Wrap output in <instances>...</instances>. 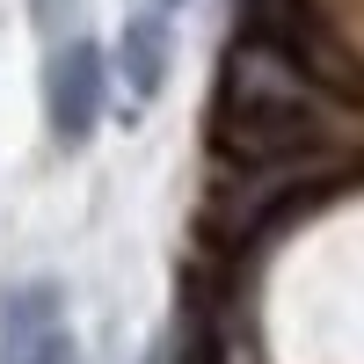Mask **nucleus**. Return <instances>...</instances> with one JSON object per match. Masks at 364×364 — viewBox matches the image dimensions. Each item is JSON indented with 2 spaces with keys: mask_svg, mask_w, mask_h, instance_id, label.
I'll use <instances>...</instances> for the list:
<instances>
[{
  "mask_svg": "<svg viewBox=\"0 0 364 364\" xmlns=\"http://www.w3.org/2000/svg\"><path fill=\"white\" fill-rule=\"evenodd\" d=\"M29 15H37V29H58L73 15V0H29Z\"/></svg>",
  "mask_w": 364,
  "mask_h": 364,
  "instance_id": "nucleus-6",
  "label": "nucleus"
},
{
  "mask_svg": "<svg viewBox=\"0 0 364 364\" xmlns=\"http://www.w3.org/2000/svg\"><path fill=\"white\" fill-rule=\"evenodd\" d=\"M321 139V109L277 44H240L226 58L219 102H211V146L233 161H291Z\"/></svg>",
  "mask_w": 364,
  "mask_h": 364,
  "instance_id": "nucleus-1",
  "label": "nucleus"
},
{
  "mask_svg": "<svg viewBox=\"0 0 364 364\" xmlns=\"http://www.w3.org/2000/svg\"><path fill=\"white\" fill-rule=\"evenodd\" d=\"M117 66H124L132 80V95H161V80H168V22L161 15H132L124 22V37H117Z\"/></svg>",
  "mask_w": 364,
  "mask_h": 364,
  "instance_id": "nucleus-3",
  "label": "nucleus"
},
{
  "mask_svg": "<svg viewBox=\"0 0 364 364\" xmlns=\"http://www.w3.org/2000/svg\"><path fill=\"white\" fill-rule=\"evenodd\" d=\"M154 8H182V0H154Z\"/></svg>",
  "mask_w": 364,
  "mask_h": 364,
  "instance_id": "nucleus-7",
  "label": "nucleus"
},
{
  "mask_svg": "<svg viewBox=\"0 0 364 364\" xmlns=\"http://www.w3.org/2000/svg\"><path fill=\"white\" fill-rule=\"evenodd\" d=\"M0 364H80V343L66 336V321H44L29 336H0Z\"/></svg>",
  "mask_w": 364,
  "mask_h": 364,
  "instance_id": "nucleus-5",
  "label": "nucleus"
},
{
  "mask_svg": "<svg viewBox=\"0 0 364 364\" xmlns=\"http://www.w3.org/2000/svg\"><path fill=\"white\" fill-rule=\"evenodd\" d=\"M58 314H66V291H58L51 277L0 291V336H29V328H44V321H58Z\"/></svg>",
  "mask_w": 364,
  "mask_h": 364,
  "instance_id": "nucleus-4",
  "label": "nucleus"
},
{
  "mask_svg": "<svg viewBox=\"0 0 364 364\" xmlns=\"http://www.w3.org/2000/svg\"><path fill=\"white\" fill-rule=\"evenodd\" d=\"M102 80H109L102 44L73 37V44L51 51V66H44V117H51L58 146H87V132L102 124Z\"/></svg>",
  "mask_w": 364,
  "mask_h": 364,
  "instance_id": "nucleus-2",
  "label": "nucleus"
}]
</instances>
